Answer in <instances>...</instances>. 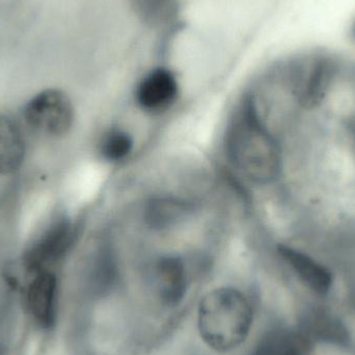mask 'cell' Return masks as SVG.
I'll list each match as a JSON object with an SVG mask.
<instances>
[{"label":"cell","mask_w":355,"mask_h":355,"mask_svg":"<svg viewBox=\"0 0 355 355\" xmlns=\"http://www.w3.org/2000/svg\"><path fill=\"white\" fill-rule=\"evenodd\" d=\"M225 148L234 166L250 181L269 184L279 176L281 151L252 98L244 100L227 128Z\"/></svg>","instance_id":"1"},{"label":"cell","mask_w":355,"mask_h":355,"mask_svg":"<svg viewBox=\"0 0 355 355\" xmlns=\"http://www.w3.org/2000/svg\"><path fill=\"white\" fill-rule=\"evenodd\" d=\"M252 324V310L245 295L234 288L209 292L198 306V333L217 352H229L241 345Z\"/></svg>","instance_id":"2"},{"label":"cell","mask_w":355,"mask_h":355,"mask_svg":"<svg viewBox=\"0 0 355 355\" xmlns=\"http://www.w3.org/2000/svg\"><path fill=\"white\" fill-rule=\"evenodd\" d=\"M27 124L49 137L67 135L74 122V107L64 92L48 89L31 98L24 107Z\"/></svg>","instance_id":"3"},{"label":"cell","mask_w":355,"mask_h":355,"mask_svg":"<svg viewBox=\"0 0 355 355\" xmlns=\"http://www.w3.org/2000/svg\"><path fill=\"white\" fill-rule=\"evenodd\" d=\"M76 236V227L70 218L58 216L27 246L23 266L29 275L49 270L70 250Z\"/></svg>","instance_id":"4"},{"label":"cell","mask_w":355,"mask_h":355,"mask_svg":"<svg viewBox=\"0 0 355 355\" xmlns=\"http://www.w3.org/2000/svg\"><path fill=\"white\" fill-rule=\"evenodd\" d=\"M337 64L324 54L311 55L294 64L291 71L292 93L296 101L306 110L322 103L335 77Z\"/></svg>","instance_id":"5"},{"label":"cell","mask_w":355,"mask_h":355,"mask_svg":"<svg viewBox=\"0 0 355 355\" xmlns=\"http://www.w3.org/2000/svg\"><path fill=\"white\" fill-rule=\"evenodd\" d=\"M179 92L176 75L166 68L150 71L139 81L135 92L137 103L148 112H159L174 103Z\"/></svg>","instance_id":"6"},{"label":"cell","mask_w":355,"mask_h":355,"mask_svg":"<svg viewBox=\"0 0 355 355\" xmlns=\"http://www.w3.org/2000/svg\"><path fill=\"white\" fill-rule=\"evenodd\" d=\"M56 291V277L50 270L33 275L25 290L27 309L43 329H50L55 322Z\"/></svg>","instance_id":"7"},{"label":"cell","mask_w":355,"mask_h":355,"mask_svg":"<svg viewBox=\"0 0 355 355\" xmlns=\"http://www.w3.org/2000/svg\"><path fill=\"white\" fill-rule=\"evenodd\" d=\"M279 254L306 287L320 295L329 293L333 285V275L327 267L289 246L279 245Z\"/></svg>","instance_id":"8"},{"label":"cell","mask_w":355,"mask_h":355,"mask_svg":"<svg viewBox=\"0 0 355 355\" xmlns=\"http://www.w3.org/2000/svg\"><path fill=\"white\" fill-rule=\"evenodd\" d=\"M155 277L158 293L164 304L176 306L183 300L187 289V275L181 259L162 257L156 263Z\"/></svg>","instance_id":"9"},{"label":"cell","mask_w":355,"mask_h":355,"mask_svg":"<svg viewBox=\"0 0 355 355\" xmlns=\"http://www.w3.org/2000/svg\"><path fill=\"white\" fill-rule=\"evenodd\" d=\"M24 157L25 141L20 128L12 119L0 114V176L16 173Z\"/></svg>","instance_id":"10"},{"label":"cell","mask_w":355,"mask_h":355,"mask_svg":"<svg viewBox=\"0 0 355 355\" xmlns=\"http://www.w3.org/2000/svg\"><path fill=\"white\" fill-rule=\"evenodd\" d=\"M190 211V205L180 198L172 196L154 198L146 209V221L153 229H168L185 218Z\"/></svg>","instance_id":"11"},{"label":"cell","mask_w":355,"mask_h":355,"mask_svg":"<svg viewBox=\"0 0 355 355\" xmlns=\"http://www.w3.org/2000/svg\"><path fill=\"white\" fill-rule=\"evenodd\" d=\"M132 137L122 129H112L106 132L100 141V154L110 162H123L133 150Z\"/></svg>","instance_id":"12"},{"label":"cell","mask_w":355,"mask_h":355,"mask_svg":"<svg viewBox=\"0 0 355 355\" xmlns=\"http://www.w3.org/2000/svg\"><path fill=\"white\" fill-rule=\"evenodd\" d=\"M137 14L147 22L160 24L177 16V0H131Z\"/></svg>","instance_id":"13"},{"label":"cell","mask_w":355,"mask_h":355,"mask_svg":"<svg viewBox=\"0 0 355 355\" xmlns=\"http://www.w3.org/2000/svg\"><path fill=\"white\" fill-rule=\"evenodd\" d=\"M256 355H302V352L293 340L277 337L267 341Z\"/></svg>","instance_id":"14"},{"label":"cell","mask_w":355,"mask_h":355,"mask_svg":"<svg viewBox=\"0 0 355 355\" xmlns=\"http://www.w3.org/2000/svg\"><path fill=\"white\" fill-rule=\"evenodd\" d=\"M352 35H354V37L355 39V22H354V26H352Z\"/></svg>","instance_id":"15"}]
</instances>
